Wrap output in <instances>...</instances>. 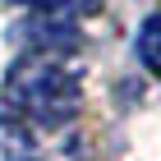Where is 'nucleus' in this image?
Masks as SVG:
<instances>
[{
    "label": "nucleus",
    "mask_w": 161,
    "mask_h": 161,
    "mask_svg": "<svg viewBox=\"0 0 161 161\" xmlns=\"http://www.w3.org/2000/svg\"><path fill=\"white\" fill-rule=\"evenodd\" d=\"M83 97V69L64 60V51H32L9 69V101L42 124H60L78 111Z\"/></svg>",
    "instance_id": "nucleus-1"
},
{
    "label": "nucleus",
    "mask_w": 161,
    "mask_h": 161,
    "mask_svg": "<svg viewBox=\"0 0 161 161\" xmlns=\"http://www.w3.org/2000/svg\"><path fill=\"white\" fill-rule=\"evenodd\" d=\"M32 134H28L23 120L14 115H0V161H32Z\"/></svg>",
    "instance_id": "nucleus-2"
},
{
    "label": "nucleus",
    "mask_w": 161,
    "mask_h": 161,
    "mask_svg": "<svg viewBox=\"0 0 161 161\" xmlns=\"http://www.w3.org/2000/svg\"><path fill=\"white\" fill-rule=\"evenodd\" d=\"M138 60L161 78V14H152L147 23L138 28Z\"/></svg>",
    "instance_id": "nucleus-3"
},
{
    "label": "nucleus",
    "mask_w": 161,
    "mask_h": 161,
    "mask_svg": "<svg viewBox=\"0 0 161 161\" xmlns=\"http://www.w3.org/2000/svg\"><path fill=\"white\" fill-rule=\"evenodd\" d=\"M14 5H32V9H42V14H60L69 0H14Z\"/></svg>",
    "instance_id": "nucleus-4"
}]
</instances>
